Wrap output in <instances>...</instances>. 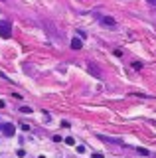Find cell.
Masks as SVG:
<instances>
[{"label": "cell", "mask_w": 156, "mask_h": 158, "mask_svg": "<svg viewBox=\"0 0 156 158\" xmlns=\"http://www.w3.org/2000/svg\"><path fill=\"white\" fill-rule=\"evenodd\" d=\"M0 36H2V38H10V36H12V26H10V22H6V20H0Z\"/></svg>", "instance_id": "cell-1"}, {"label": "cell", "mask_w": 156, "mask_h": 158, "mask_svg": "<svg viewBox=\"0 0 156 158\" xmlns=\"http://www.w3.org/2000/svg\"><path fill=\"white\" fill-rule=\"evenodd\" d=\"M0 131H2V135L4 136H14V132H16V127L10 125V123H0Z\"/></svg>", "instance_id": "cell-2"}, {"label": "cell", "mask_w": 156, "mask_h": 158, "mask_svg": "<svg viewBox=\"0 0 156 158\" xmlns=\"http://www.w3.org/2000/svg\"><path fill=\"white\" fill-rule=\"evenodd\" d=\"M97 18H99V22L103 24V26H109V28H115L117 26L115 18H111V16H97Z\"/></svg>", "instance_id": "cell-3"}, {"label": "cell", "mask_w": 156, "mask_h": 158, "mask_svg": "<svg viewBox=\"0 0 156 158\" xmlns=\"http://www.w3.org/2000/svg\"><path fill=\"white\" fill-rule=\"evenodd\" d=\"M71 48L73 49H81L83 48V38H73L71 40Z\"/></svg>", "instance_id": "cell-4"}, {"label": "cell", "mask_w": 156, "mask_h": 158, "mask_svg": "<svg viewBox=\"0 0 156 158\" xmlns=\"http://www.w3.org/2000/svg\"><path fill=\"white\" fill-rule=\"evenodd\" d=\"M65 144H67V146H75V140H73L71 136H67V138H65Z\"/></svg>", "instance_id": "cell-5"}, {"label": "cell", "mask_w": 156, "mask_h": 158, "mask_svg": "<svg viewBox=\"0 0 156 158\" xmlns=\"http://www.w3.org/2000/svg\"><path fill=\"white\" fill-rule=\"evenodd\" d=\"M136 150H138V152H140V154H144V156H148V154H150V152H148V150H146V148H142V146H138V148H136Z\"/></svg>", "instance_id": "cell-6"}, {"label": "cell", "mask_w": 156, "mask_h": 158, "mask_svg": "<svg viewBox=\"0 0 156 158\" xmlns=\"http://www.w3.org/2000/svg\"><path fill=\"white\" fill-rule=\"evenodd\" d=\"M20 113H24V115H28V113H32V109H30V107H22V109H20Z\"/></svg>", "instance_id": "cell-7"}, {"label": "cell", "mask_w": 156, "mask_h": 158, "mask_svg": "<svg viewBox=\"0 0 156 158\" xmlns=\"http://www.w3.org/2000/svg\"><path fill=\"white\" fill-rule=\"evenodd\" d=\"M93 158H103V154H101V152H95V154H93Z\"/></svg>", "instance_id": "cell-8"}, {"label": "cell", "mask_w": 156, "mask_h": 158, "mask_svg": "<svg viewBox=\"0 0 156 158\" xmlns=\"http://www.w3.org/2000/svg\"><path fill=\"white\" fill-rule=\"evenodd\" d=\"M148 4H150V6H154V8H156V0H148Z\"/></svg>", "instance_id": "cell-9"}]
</instances>
